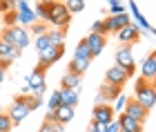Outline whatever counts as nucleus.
<instances>
[{"mask_svg":"<svg viewBox=\"0 0 156 132\" xmlns=\"http://www.w3.org/2000/svg\"><path fill=\"white\" fill-rule=\"evenodd\" d=\"M0 38H2L5 43H9L11 47H18V50H25V47H29V45H31V36H29V31H27L25 27H18V25H13V27H5L2 34H0Z\"/></svg>","mask_w":156,"mask_h":132,"instance_id":"1","label":"nucleus"},{"mask_svg":"<svg viewBox=\"0 0 156 132\" xmlns=\"http://www.w3.org/2000/svg\"><path fill=\"white\" fill-rule=\"evenodd\" d=\"M134 99H136L147 112H152V108L156 103V87H154V83H147L143 79H138L136 85H134Z\"/></svg>","mask_w":156,"mask_h":132,"instance_id":"2","label":"nucleus"},{"mask_svg":"<svg viewBox=\"0 0 156 132\" xmlns=\"http://www.w3.org/2000/svg\"><path fill=\"white\" fill-rule=\"evenodd\" d=\"M69 20H72V13L67 11L65 2H51V9H49V20H47V25H54L51 29H67Z\"/></svg>","mask_w":156,"mask_h":132,"instance_id":"3","label":"nucleus"},{"mask_svg":"<svg viewBox=\"0 0 156 132\" xmlns=\"http://www.w3.org/2000/svg\"><path fill=\"white\" fill-rule=\"evenodd\" d=\"M62 54H65V47H51V45H49L47 50H42V52L38 54V56H40V63H38L36 69L45 74V69H49V67L56 63V61H60Z\"/></svg>","mask_w":156,"mask_h":132,"instance_id":"4","label":"nucleus"},{"mask_svg":"<svg viewBox=\"0 0 156 132\" xmlns=\"http://www.w3.org/2000/svg\"><path fill=\"white\" fill-rule=\"evenodd\" d=\"M29 114H31V110L27 108V103H25V96H23V94L16 96V101L11 103L9 112H7V116L11 119L13 126H20V123L25 121V116H29Z\"/></svg>","mask_w":156,"mask_h":132,"instance_id":"5","label":"nucleus"},{"mask_svg":"<svg viewBox=\"0 0 156 132\" xmlns=\"http://www.w3.org/2000/svg\"><path fill=\"white\" fill-rule=\"evenodd\" d=\"M103 23H105L107 34H118L120 29H125V27L132 23V18H129V13L125 11V13H120V16H107Z\"/></svg>","mask_w":156,"mask_h":132,"instance_id":"6","label":"nucleus"},{"mask_svg":"<svg viewBox=\"0 0 156 132\" xmlns=\"http://www.w3.org/2000/svg\"><path fill=\"white\" fill-rule=\"evenodd\" d=\"M127 81H129V79H127L125 69L118 67V65L109 67L107 72H105V83H107V85H114V87H118V90H123V85H125Z\"/></svg>","mask_w":156,"mask_h":132,"instance_id":"7","label":"nucleus"},{"mask_svg":"<svg viewBox=\"0 0 156 132\" xmlns=\"http://www.w3.org/2000/svg\"><path fill=\"white\" fill-rule=\"evenodd\" d=\"M85 45H87V50H89V56H91V58H96V56H101V54H103L105 45H107V36L87 34V38H85Z\"/></svg>","mask_w":156,"mask_h":132,"instance_id":"8","label":"nucleus"},{"mask_svg":"<svg viewBox=\"0 0 156 132\" xmlns=\"http://www.w3.org/2000/svg\"><path fill=\"white\" fill-rule=\"evenodd\" d=\"M116 119L114 110H112L109 103H105V105H94V112H91V121L94 123H103V126H107Z\"/></svg>","mask_w":156,"mask_h":132,"instance_id":"9","label":"nucleus"},{"mask_svg":"<svg viewBox=\"0 0 156 132\" xmlns=\"http://www.w3.org/2000/svg\"><path fill=\"white\" fill-rule=\"evenodd\" d=\"M123 114L129 116V119H134V121H138V123H143L150 112H147L136 99H129V101H127V105H125V110H123Z\"/></svg>","mask_w":156,"mask_h":132,"instance_id":"10","label":"nucleus"},{"mask_svg":"<svg viewBox=\"0 0 156 132\" xmlns=\"http://www.w3.org/2000/svg\"><path fill=\"white\" fill-rule=\"evenodd\" d=\"M20 54H23V50H18V47H11L9 43H5L2 38H0V58H2V67L7 69L13 61L20 58Z\"/></svg>","mask_w":156,"mask_h":132,"instance_id":"11","label":"nucleus"},{"mask_svg":"<svg viewBox=\"0 0 156 132\" xmlns=\"http://www.w3.org/2000/svg\"><path fill=\"white\" fill-rule=\"evenodd\" d=\"M140 79L147 81V83H152L156 79V54H147V58L140 63Z\"/></svg>","mask_w":156,"mask_h":132,"instance_id":"12","label":"nucleus"},{"mask_svg":"<svg viewBox=\"0 0 156 132\" xmlns=\"http://www.w3.org/2000/svg\"><path fill=\"white\" fill-rule=\"evenodd\" d=\"M114 58H116V65L118 67H129V65H136L134 63V56H132V45H123V47H118L116 54H114Z\"/></svg>","mask_w":156,"mask_h":132,"instance_id":"13","label":"nucleus"},{"mask_svg":"<svg viewBox=\"0 0 156 132\" xmlns=\"http://www.w3.org/2000/svg\"><path fill=\"white\" fill-rule=\"evenodd\" d=\"M116 36H118V40H120L123 45H132V43H136V40L140 38V31H138V27L134 25V23H129L125 29H120Z\"/></svg>","mask_w":156,"mask_h":132,"instance_id":"14","label":"nucleus"},{"mask_svg":"<svg viewBox=\"0 0 156 132\" xmlns=\"http://www.w3.org/2000/svg\"><path fill=\"white\" fill-rule=\"evenodd\" d=\"M116 123H118V128L123 132H143V123L134 121V119H129V116H125V114H120L116 119Z\"/></svg>","mask_w":156,"mask_h":132,"instance_id":"15","label":"nucleus"},{"mask_svg":"<svg viewBox=\"0 0 156 132\" xmlns=\"http://www.w3.org/2000/svg\"><path fill=\"white\" fill-rule=\"evenodd\" d=\"M54 119H56V123H60V126H67V123H72V119H74V108H65V105H58L54 110Z\"/></svg>","mask_w":156,"mask_h":132,"instance_id":"16","label":"nucleus"},{"mask_svg":"<svg viewBox=\"0 0 156 132\" xmlns=\"http://www.w3.org/2000/svg\"><path fill=\"white\" fill-rule=\"evenodd\" d=\"M65 36H67V29H49L47 31V40L51 47H65Z\"/></svg>","mask_w":156,"mask_h":132,"instance_id":"17","label":"nucleus"},{"mask_svg":"<svg viewBox=\"0 0 156 132\" xmlns=\"http://www.w3.org/2000/svg\"><path fill=\"white\" fill-rule=\"evenodd\" d=\"M60 105L76 108L78 105V90H60Z\"/></svg>","mask_w":156,"mask_h":132,"instance_id":"18","label":"nucleus"},{"mask_svg":"<svg viewBox=\"0 0 156 132\" xmlns=\"http://www.w3.org/2000/svg\"><path fill=\"white\" fill-rule=\"evenodd\" d=\"M34 13H36V18H38V23H45L47 25V20H49V9H51V2H36L31 7Z\"/></svg>","mask_w":156,"mask_h":132,"instance_id":"19","label":"nucleus"},{"mask_svg":"<svg viewBox=\"0 0 156 132\" xmlns=\"http://www.w3.org/2000/svg\"><path fill=\"white\" fill-rule=\"evenodd\" d=\"M80 81H83V76H76V74H69L65 72V76H62V87L60 90H78L80 87Z\"/></svg>","mask_w":156,"mask_h":132,"instance_id":"20","label":"nucleus"},{"mask_svg":"<svg viewBox=\"0 0 156 132\" xmlns=\"http://www.w3.org/2000/svg\"><path fill=\"white\" fill-rule=\"evenodd\" d=\"M89 63H91V61H78V58H72V63H69L67 72H69V74H76V76H83L85 72H87Z\"/></svg>","mask_w":156,"mask_h":132,"instance_id":"21","label":"nucleus"},{"mask_svg":"<svg viewBox=\"0 0 156 132\" xmlns=\"http://www.w3.org/2000/svg\"><path fill=\"white\" fill-rule=\"evenodd\" d=\"M127 101H129V96H127L125 92H120L116 99H114V105H112L114 114H123V110H125V105H127Z\"/></svg>","mask_w":156,"mask_h":132,"instance_id":"22","label":"nucleus"},{"mask_svg":"<svg viewBox=\"0 0 156 132\" xmlns=\"http://www.w3.org/2000/svg\"><path fill=\"white\" fill-rule=\"evenodd\" d=\"M74 58H78V61H91L89 50H87V45H85V38L76 45V50H74Z\"/></svg>","mask_w":156,"mask_h":132,"instance_id":"23","label":"nucleus"},{"mask_svg":"<svg viewBox=\"0 0 156 132\" xmlns=\"http://www.w3.org/2000/svg\"><path fill=\"white\" fill-rule=\"evenodd\" d=\"M107 7H109V16H120V13L127 11V5L120 2V0H109Z\"/></svg>","mask_w":156,"mask_h":132,"instance_id":"24","label":"nucleus"},{"mask_svg":"<svg viewBox=\"0 0 156 132\" xmlns=\"http://www.w3.org/2000/svg\"><path fill=\"white\" fill-rule=\"evenodd\" d=\"M65 7H67V11H69V13H78V11L87 9V2H85V0H67Z\"/></svg>","mask_w":156,"mask_h":132,"instance_id":"25","label":"nucleus"},{"mask_svg":"<svg viewBox=\"0 0 156 132\" xmlns=\"http://www.w3.org/2000/svg\"><path fill=\"white\" fill-rule=\"evenodd\" d=\"M47 31H49V27H47L45 23H34V25H31V31H29V36L34 34L36 38H40V36H45Z\"/></svg>","mask_w":156,"mask_h":132,"instance_id":"26","label":"nucleus"},{"mask_svg":"<svg viewBox=\"0 0 156 132\" xmlns=\"http://www.w3.org/2000/svg\"><path fill=\"white\" fill-rule=\"evenodd\" d=\"M58 105H60V90H56V92H51V99H47V110L54 112Z\"/></svg>","mask_w":156,"mask_h":132,"instance_id":"27","label":"nucleus"},{"mask_svg":"<svg viewBox=\"0 0 156 132\" xmlns=\"http://www.w3.org/2000/svg\"><path fill=\"white\" fill-rule=\"evenodd\" d=\"M11 128H13V123L7 116V112H0V132H11Z\"/></svg>","mask_w":156,"mask_h":132,"instance_id":"28","label":"nucleus"},{"mask_svg":"<svg viewBox=\"0 0 156 132\" xmlns=\"http://www.w3.org/2000/svg\"><path fill=\"white\" fill-rule=\"evenodd\" d=\"M29 9H31L29 2H25V0H13V11H16V13H25Z\"/></svg>","mask_w":156,"mask_h":132,"instance_id":"29","label":"nucleus"},{"mask_svg":"<svg viewBox=\"0 0 156 132\" xmlns=\"http://www.w3.org/2000/svg\"><path fill=\"white\" fill-rule=\"evenodd\" d=\"M89 34H98V36H107V29H105V23L103 20H96L94 25H91V31Z\"/></svg>","mask_w":156,"mask_h":132,"instance_id":"30","label":"nucleus"},{"mask_svg":"<svg viewBox=\"0 0 156 132\" xmlns=\"http://www.w3.org/2000/svg\"><path fill=\"white\" fill-rule=\"evenodd\" d=\"M34 47H36V50H38V54H40L42 50H47V47H49L47 34H45V36H40V38H36V40H34Z\"/></svg>","mask_w":156,"mask_h":132,"instance_id":"31","label":"nucleus"},{"mask_svg":"<svg viewBox=\"0 0 156 132\" xmlns=\"http://www.w3.org/2000/svg\"><path fill=\"white\" fill-rule=\"evenodd\" d=\"M13 11V0H0V13Z\"/></svg>","mask_w":156,"mask_h":132,"instance_id":"32","label":"nucleus"},{"mask_svg":"<svg viewBox=\"0 0 156 132\" xmlns=\"http://www.w3.org/2000/svg\"><path fill=\"white\" fill-rule=\"evenodd\" d=\"M5 23H7V27H13V25H16V11H9V13H7Z\"/></svg>","mask_w":156,"mask_h":132,"instance_id":"33","label":"nucleus"},{"mask_svg":"<svg viewBox=\"0 0 156 132\" xmlns=\"http://www.w3.org/2000/svg\"><path fill=\"white\" fill-rule=\"evenodd\" d=\"M120 128H118V123H116V119L112 121V123H107V128H105V132H118Z\"/></svg>","mask_w":156,"mask_h":132,"instance_id":"34","label":"nucleus"},{"mask_svg":"<svg viewBox=\"0 0 156 132\" xmlns=\"http://www.w3.org/2000/svg\"><path fill=\"white\" fill-rule=\"evenodd\" d=\"M91 130H94V132H105V128H107V126H103V123H94V121H91V126H89Z\"/></svg>","mask_w":156,"mask_h":132,"instance_id":"35","label":"nucleus"},{"mask_svg":"<svg viewBox=\"0 0 156 132\" xmlns=\"http://www.w3.org/2000/svg\"><path fill=\"white\" fill-rule=\"evenodd\" d=\"M125 74H127V79H132V76L136 74V65H129V67H125Z\"/></svg>","mask_w":156,"mask_h":132,"instance_id":"36","label":"nucleus"},{"mask_svg":"<svg viewBox=\"0 0 156 132\" xmlns=\"http://www.w3.org/2000/svg\"><path fill=\"white\" fill-rule=\"evenodd\" d=\"M38 132H54V128L51 126H49V123H42V126H40V130Z\"/></svg>","mask_w":156,"mask_h":132,"instance_id":"37","label":"nucleus"},{"mask_svg":"<svg viewBox=\"0 0 156 132\" xmlns=\"http://www.w3.org/2000/svg\"><path fill=\"white\" fill-rule=\"evenodd\" d=\"M5 76H7V69H5L2 65H0V83H2V81H5Z\"/></svg>","mask_w":156,"mask_h":132,"instance_id":"38","label":"nucleus"},{"mask_svg":"<svg viewBox=\"0 0 156 132\" xmlns=\"http://www.w3.org/2000/svg\"><path fill=\"white\" fill-rule=\"evenodd\" d=\"M87 132H94V130H91V128H87Z\"/></svg>","mask_w":156,"mask_h":132,"instance_id":"39","label":"nucleus"},{"mask_svg":"<svg viewBox=\"0 0 156 132\" xmlns=\"http://www.w3.org/2000/svg\"><path fill=\"white\" fill-rule=\"evenodd\" d=\"M0 65H2V58H0Z\"/></svg>","mask_w":156,"mask_h":132,"instance_id":"40","label":"nucleus"},{"mask_svg":"<svg viewBox=\"0 0 156 132\" xmlns=\"http://www.w3.org/2000/svg\"><path fill=\"white\" fill-rule=\"evenodd\" d=\"M118 132H123V130H118Z\"/></svg>","mask_w":156,"mask_h":132,"instance_id":"41","label":"nucleus"}]
</instances>
